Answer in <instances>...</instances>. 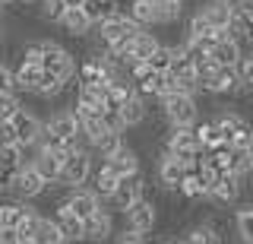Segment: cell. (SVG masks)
<instances>
[{"label":"cell","mask_w":253,"mask_h":244,"mask_svg":"<svg viewBox=\"0 0 253 244\" xmlns=\"http://www.w3.org/2000/svg\"><path fill=\"white\" fill-rule=\"evenodd\" d=\"M42 70L51 76H57L63 80L67 86H76V57L70 48H63L60 42H54V38H42Z\"/></svg>","instance_id":"1"},{"label":"cell","mask_w":253,"mask_h":244,"mask_svg":"<svg viewBox=\"0 0 253 244\" xmlns=\"http://www.w3.org/2000/svg\"><path fill=\"white\" fill-rule=\"evenodd\" d=\"M158 105H162V114L168 121V127H196V121H200V101H196V96L168 92V96L158 98Z\"/></svg>","instance_id":"2"},{"label":"cell","mask_w":253,"mask_h":244,"mask_svg":"<svg viewBox=\"0 0 253 244\" xmlns=\"http://www.w3.org/2000/svg\"><path fill=\"white\" fill-rule=\"evenodd\" d=\"M92 171H95V155L92 149L79 146V149H70V155L63 159V171H60V181L51 187H83L92 181Z\"/></svg>","instance_id":"3"},{"label":"cell","mask_w":253,"mask_h":244,"mask_svg":"<svg viewBox=\"0 0 253 244\" xmlns=\"http://www.w3.org/2000/svg\"><path fill=\"white\" fill-rule=\"evenodd\" d=\"M126 76H130L133 89L139 92L142 98H162L168 96V73H158V70H152L146 64V60H136V64L126 67Z\"/></svg>","instance_id":"4"},{"label":"cell","mask_w":253,"mask_h":244,"mask_svg":"<svg viewBox=\"0 0 253 244\" xmlns=\"http://www.w3.org/2000/svg\"><path fill=\"white\" fill-rule=\"evenodd\" d=\"M44 127L51 130V133H57V137H60L70 149L85 146V143H83V124H79V117H76V111H73V105L51 111V114L44 117ZM85 149H89V146H85Z\"/></svg>","instance_id":"5"},{"label":"cell","mask_w":253,"mask_h":244,"mask_svg":"<svg viewBox=\"0 0 253 244\" xmlns=\"http://www.w3.org/2000/svg\"><path fill=\"white\" fill-rule=\"evenodd\" d=\"M200 89L209 92V96H241L244 86L241 76H237V67H212L200 76Z\"/></svg>","instance_id":"6"},{"label":"cell","mask_w":253,"mask_h":244,"mask_svg":"<svg viewBox=\"0 0 253 244\" xmlns=\"http://www.w3.org/2000/svg\"><path fill=\"white\" fill-rule=\"evenodd\" d=\"M139 29H142V26H136V22H133V16L126 13V6H124L117 16H111V19L101 22V26H95V32H98L101 48H114L117 42H126V38H133Z\"/></svg>","instance_id":"7"},{"label":"cell","mask_w":253,"mask_h":244,"mask_svg":"<svg viewBox=\"0 0 253 244\" xmlns=\"http://www.w3.org/2000/svg\"><path fill=\"white\" fill-rule=\"evenodd\" d=\"M47 187L51 184H47L32 165H22V168H16V175H13L10 196H16V200H22V203H32V200H38V196H44Z\"/></svg>","instance_id":"8"},{"label":"cell","mask_w":253,"mask_h":244,"mask_svg":"<svg viewBox=\"0 0 253 244\" xmlns=\"http://www.w3.org/2000/svg\"><path fill=\"white\" fill-rule=\"evenodd\" d=\"M142 196H149V184H146V175L136 171V175L121 178V184H117L114 194H111L108 206H111V212H124V209H130L136 200H142Z\"/></svg>","instance_id":"9"},{"label":"cell","mask_w":253,"mask_h":244,"mask_svg":"<svg viewBox=\"0 0 253 244\" xmlns=\"http://www.w3.org/2000/svg\"><path fill=\"white\" fill-rule=\"evenodd\" d=\"M121 219H124L126 228H136L142 235H152L155 225H158V203L152 196H142V200H136L130 209L121 212Z\"/></svg>","instance_id":"10"},{"label":"cell","mask_w":253,"mask_h":244,"mask_svg":"<svg viewBox=\"0 0 253 244\" xmlns=\"http://www.w3.org/2000/svg\"><path fill=\"white\" fill-rule=\"evenodd\" d=\"M184 175H187L184 162L174 159L168 149H162V152H158V159H155V181H158V187H162V191H168V194H177Z\"/></svg>","instance_id":"11"},{"label":"cell","mask_w":253,"mask_h":244,"mask_svg":"<svg viewBox=\"0 0 253 244\" xmlns=\"http://www.w3.org/2000/svg\"><path fill=\"white\" fill-rule=\"evenodd\" d=\"M114 212H111L108 206H101L98 212H92L89 219L83 222V238L85 244H108L111 238H114Z\"/></svg>","instance_id":"12"},{"label":"cell","mask_w":253,"mask_h":244,"mask_svg":"<svg viewBox=\"0 0 253 244\" xmlns=\"http://www.w3.org/2000/svg\"><path fill=\"white\" fill-rule=\"evenodd\" d=\"M60 203H63L67 209H73L76 216L83 219V222L92 216V212H98L101 206H105V200H101V196L95 194L89 184H83V187H70V191H67V196H63Z\"/></svg>","instance_id":"13"},{"label":"cell","mask_w":253,"mask_h":244,"mask_svg":"<svg viewBox=\"0 0 253 244\" xmlns=\"http://www.w3.org/2000/svg\"><path fill=\"white\" fill-rule=\"evenodd\" d=\"M244 181L247 178L234 175V171L221 175L209 191V203H215V206H234V203L241 200V194H244Z\"/></svg>","instance_id":"14"},{"label":"cell","mask_w":253,"mask_h":244,"mask_svg":"<svg viewBox=\"0 0 253 244\" xmlns=\"http://www.w3.org/2000/svg\"><path fill=\"white\" fill-rule=\"evenodd\" d=\"M13 127H16V137H19V143H26V146H32V143H38V137H42V130H44V121L38 117L32 108H26L22 105L19 111L13 114Z\"/></svg>","instance_id":"15"},{"label":"cell","mask_w":253,"mask_h":244,"mask_svg":"<svg viewBox=\"0 0 253 244\" xmlns=\"http://www.w3.org/2000/svg\"><path fill=\"white\" fill-rule=\"evenodd\" d=\"M180 244H221L225 241V228L215 219H203V222L190 225L184 232V238H177Z\"/></svg>","instance_id":"16"},{"label":"cell","mask_w":253,"mask_h":244,"mask_svg":"<svg viewBox=\"0 0 253 244\" xmlns=\"http://www.w3.org/2000/svg\"><path fill=\"white\" fill-rule=\"evenodd\" d=\"M70 152H51V149H38V155L32 159V168L42 175L47 184H57L60 181V171H63V159Z\"/></svg>","instance_id":"17"},{"label":"cell","mask_w":253,"mask_h":244,"mask_svg":"<svg viewBox=\"0 0 253 244\" xmlns=\"http://www.w3.org/2000/svg\"><path fill=\"white\" fill-rule=\"evenodd\" d=\"M177 196H184V200H190V203L209 200V178H206L203 165L184 175V181H180V187H177Z\"/></svg>","instance_id":"18"},{"label":"cell","mask_w":253,"mask_h":244,"mask_svg":"<svg viewBox=\"0 0 253 244\" xmlns=\"http://www.w3.org/2000/svg\"><path fill=\"white\" fill-rule=\"evenodd\" d=\"M225 35L237 38L241 45H253V6L250 3H234V16Z\"/></svg>","instance_id":"19"},{"label":"cell","mask_w":253,"mask_h":244,"mask_svg":"<svg viewBox=\"0 0 253 244\" xmlns=\"http://www.w3.org/2000/svg\"><path fill=\"white\" fill-rule=\"evenodd\" d=\"M234 3H237V0H206V3L200 6V13L209 19L212 29H218V32H228V26H231V16H234Z\"/></svg>","instance_id":"20"},{"label":"cell","mask_w":253,"mask_h":244,"mask_svg":"<svg viewBox=\"0 0 253 244\" xmlns=\"http://www.w3.org/2000/svg\"><path fill=\"white\" fill-rule=\"evenodd\" d=\"M117 184H121V175H117V171L111 168L108 162H101V159H98V165H95V171H92L89 187H92V191L108 203V200H111V194L117 191Z\"/></svg>","instance_id":"21"},{"label":"cell","mask_w":253,"mask_h":244,"mask_svg":"<svg viewBox=\"0 0 253 244\" xmlns=\"http://www.w3.org/2000/svg\"><path fill=\"white\" fill-rule=\"evenodd\" d=\"M60 29H63L70 38H85V35L95 32V22L89 19V13H85L83 6H70L67 16L60 19Z\"/></svg>","instance_id":"22"},{"label":"cell","mask_w":253,"mask_h":244,"mask_svg":"<svg viewBox=\"0 0 253 244\" xmlns=\"http://www.w3.org/2000/svg\"><path fill=\"white\" fill-rule=\"evenodd\" d=\"M54 222L60 225V232L67 235L70 244H85V238H83V219H79L73 209H67L63 203H57V206H54Z\"/></svg>","instance_id":"23"},{"label":"cell","mask_w":253,"mask_h":244,"mask_svg":"<svg viewBox=\"0 0 253 244\" xmlns=\"http://www.w3.org/2000/svg\"><path fill=\"white\" fill-rule=\"evenodd\" d=\"M209 57L215 60L218 67H237V60L244 57V45L237 42V38H231V35H221L215 42V48L209 51Z\"/></svg>","instance_id":"24"},{"label":"cell","mask_w":253,"mask_h":244,"mask_svg":"<svg viewBox=\"0 0 253 244\" xmlns=\"http://www.w3.org/2000/svg\"><path fill=\"white\" fill-rule=\"evenodd\" d=\"M117 111H121V121H124V127H126V130H133V127H142V124H146V117H149L146 98H142L139 92H133V96L126 98L124 105L117 108Z\"/></svg>","instance_id":"25"},{"label":"cell","mask_w":253,"mask_h":244,"mask_svg":"<svg viewBox=\"0 0 253 244\" xmlns=\"http://www.w3.org/2000/svg\"><path fill=\"white\" fill-rule=\"evenodd\" d=\"M101 162H108V165H111V168H114V171H117L121 178H126V175H136V171H142L139 152H136L133 146H126V143H124L121 149H117V152L111 155V159H101Z\"/></svg>","instance_id":"26"},{"label":"cell","mask_w":253,"mask_h":244,"mask_svg":"<svg viewBox=\"0 0 253 244\" xmlns=\"http://www.w3.org/2000/svg\"><path fill=\"white\" fill-rule=\"evenodd\" d=\"M13 76H16V92L35 96V89H38V83H42L44 70L35 67V64H26V60H19V64L13 67Z\"/></svg>","instance_id":"27"},{"label":"cell","mask_w":253,"mask_h":244,"mask_svg":"<svg viewBox=\"0 0 253 244\" xmlns=\"http://www.w3.org/2000/svg\"><path fill=\"white\" fill-rule=\"evenodd\" d=\"M76 83H83V86H101V83H108V76H105V67H101L98 51L89 54V57L83 60V67H79V73H76Z\"/></svg>","instance_id":"28"},{"label":"cell","mask_w":253,"mask_h":244,"mask_svg":"<svg viewBox=\"0 0 253 244\" xmlns=\"http://www.w3.org/2000/svg\"><path fill=\"white\" fill-rule=\"evenodd\" d=\"M29 206L32 203H22V200H16V196L0 200V228H19V222H22V216H26Z\"/></svg>","instance_id":"29"},{"label":"cell","mask_w":253,"mask_h":244,"mask_svg":"<svg viewBox=\"0 0 253 244\" xmlns=\"http://www.w3.org/2000/svg\"><path fill=\"white\" fill-rule=\"evenodd\" d=\"M83 10L89 13V19L95 22V26H101L105 19L117 16V13H121L124 6H121V0H85V3H83Z\"/></svg>","instance_id":"30"},{"label":"cell","mask_w":253,"mask_h":244,"mask_svg":"<svg viewBox=\"0 0 253 244\" xmlns=\"http://www.w3.org/2000/svg\"><path fill=\"white\" fill-rule=\"evenodd\" d=\"M32 241H35V244H70L67 235L60 232V225L54 222V216H42V222H38Z\"/></svg>","instance_id":"31"},{"label":"cell","mask_w":253,"mask_h":244,"mask_svg":"<svg viewBox=\"0 0 253 244\" xmlns=\"http://www.w3.org/2000/svg\"><path fill=\"white\" fill-rule=\"evenodd\" d=\"M126 13H130L133 22L142 26V29L155 26V3L152 0H130V3H126Z\"/></svg>","instance_id":"32"},{"label":"cell","mask_w":253,"mask_h":244,"mask_svg":"<svg viewBox=\"0 0 253 244\" xmlns=\"http://www.w3.org/2000/svg\"><path fill=\"white\" fill-rule=\"evenodd\" d=\"M158 35H152L149 29H139L136 35H133V60H149L158 48Z\"/></svg>","instance_id":"33"},{"label":"cell","mask_w":253,"mask_h":244,"mask_svg":"<svg viewBox=\"0 0 253 244\" xmlns=\"http://www.w3.org/2000/svg\"><path fill=\"white\" fill-rule=\"evenodd\" d=\"M234 232L241 244H253V203L234 209Z\"/></svg>","instance_id":"34"},{"label":"cell","mask_w":253,"mask_h":244,"mask_svg":"<svg viewBox=\"0 0 253 244\" xmlns=\"http://www.w3.org/2000/svg\"><path fill=\"white\" fill-rule=\"evenodd\" d=\"M196 140H200V149L206 152V149H215V146H221V133H218V124L212 121H196Z\"/></svg>","instance_id":"35"},{"label":"cell","mask_w":253,"mask_h":244,"mask_svg":"<svg viewBox=\"0 0 253 244\" xmlns=\"http://www.w3.org/2000/svg\"><path fill=\"white\" fill-rule=\"evenodd\" d=\"M121 146H124V133H111L108 130L105 137H98L92 143V155H95V159H111Z\"/></svg>","instance_id":"36"},{"label":"cell","mask_w":253,"mask_h":244,"mask_svg":"<svg viewBox=\"0 0 253 244\" xmlns=\"http://www.w3.org/2000/svg\"><path fill=\"white\" fill-rule=\"evenodd\" d=\"M67 10H70V6L63 3V0H42V3H38V13H42V19L51 22V26H60V19L67 16Z\"/></svg>","instance_id":"37"},{"label":"cell","mask_w":253,"mask_h":244,"mask_svg":"<svg viewBox=\"0 0 253 244\" xmlns=\"http://www.w3.org/2000/svg\"><path fill=\"white\" fill-rule=\"evenodd\" d=\"M152 70H158V73H168L171 70V64H174V45H158L155 48V54L146 60Z\"/></svg>","instance_id":"38"},{"label":"cell","mask_w":253,"mask_h":244,"mask_svg":"<svg viewBox=\"0 0 253 244\" xmlns=\"http://www.w3.org/2000/svg\"><path fill=\"white\" fill-rule=\"evenodd\" d=\"M0 165H3V168H10V171L22 168V165H26L22 146H19V143H13V146H0Z\"/></svg>","instance_id":"39"},{"label":"cell","mask_w":253,"mask_h":244,"mask_svg":"<svg viewBox=\"0 0 253 244\" xmlns=\"http://www.w3.org/2000/svg\"><path fill=\"white\" fill-rule=\"evenodd\" d=\"M231 171L241 175V178H247L253 171V152H250V149H234V152H231Z\"/></svg>","instance_id":"40"},{"label":"cell","mask_w":253,"mask_h":244,"mask_svg":"<svg viewBox=\"0 0 253 244\" xmlns=\"http://www.w3.org/2000/svg\"><path fill=\"white\" fill-rule=\"evenodd\" d=\"M22 108V98H19V92H3L0 96V124H6V121H13V114Z\"/></svg>","instance_id":"41"},{"label":"cell","mask_w":253,"mask_h":244,"mask_svg":"<svg viewBox=\"0 0 253 244\" xmlns=\"http://www.w3.org/2000/svg\"><path fill=\"white\" fill-rule=\"evenodd\" d=\"M38 222H42V212H38L35 206H29L26 209V216H22V222H19V238L22 241H32V235H35V228H38Z\"/></svg>","instance_id":"42"},{"label":"cell","mask_w":253,"mask_h":244,"mask_svg":"<svg viewBox=\"0 0 253 244\" xmlns=\"http://www.w3.org/2000/svg\"><path fill=\"white\" fill-rule=\"evenodd\" d=\"M237 76H241V86L247 96H253V54H244L237 60Z\"/></svg>","instance_id":"43"},{"label":"cell","mask_w":253,"mask_h":244,"mask_svg":"<svg viewBox=\"0 0 253 244\" xmlns=\"http://www.w3.org/2000/svg\"><path fill=\"white\" fill-rule=\"evenodd\" d=\"M111 244H152L149 241V235H142V232H136V228H117L114 232V238H111Z\"/></svg>","instance_id":"44"},{"label":"cell","mask_w":253,"mask_h":244,"mask_svg":"<svg viewBox=\"0 0 253 244\" xmlns=\"http://www.w3.org/2000/svg\"><path fill=\"white\" fill-rule=\"evenodd\" d=\"M19 60H26V64H35V67H42V38H38V42H26V45H22V51H19Z\"/></svg>","instance_id":"45"},{"label":"cell","mask_w":253,"mask_h":244,"mask_svg":"<svg viewBox=\"0 0 253 244\" xmlns=\"http://www.w3.org/2000/svg\"><path fill=\"white\" fill-rule=\"evenodd\" d=\"M101 121H105V127H108L111 133H126V127H124L121 111H117V108H108V111L101 114Z\"/></svg>","instance_id":"46"},{"label":"cell","mask_w":253,"mask_h":244,"mask_svg":"<svg viewBox=\"0 0 253 244\" xmlns=\"http://www.w3.org/2000/svg\"><path fill=\"white\" fill-rule=\"evenodd\" d=\"M3 92H16V76H13V67L0 60V96Z\"/></svg>","instance_id":"47"},{"label":"cell","mask_w":253,"mask_h":244,"mask_svg":"<svg viewBox=\"0 0 253 244\" xmlns=\"http://www.w3.org/2000/svg\"><path fill=\"white\" fill-rule=\"evenodd\" d=\"M13 143H19V137H16V127H13L10 121L0 124V146H13Z\"/></svg>","instance_id":"48"},{"label":"cell","mask_w":253,"mask_h":244,"mask_svg":"<svg viewBox=\"0 0 253 244\" xmlns=\"http://www.w3.org/2000/svg\"><path fill=\"white\" fill-rule=\"evenodd\" d=\"M13 175H16V171H10V168H3V165H0V196H6V194H10Z\"/></svg>","instance_id":"49"},{"label":"cell","mask_w":253,"mask_h":244,"mask_svg":"<svg viewBox=\"0 0 253 244\" xmlns=\"http://www.w3.org/2000/svg\"><path fill=\"white\" fill-rule=\"evenodd\" d=\"M0 244H22L16 228H0Z\"/></svg>","instance_id":"50"},{"label":"cell","mask_w":253,"mask_h":244,"mask_svg":"<svg viewBox=\"0 0 253 244\" xmlns=\"http://www.w3.org/2000/svg\"><path fill=\"white\" fill-rule=\"evenodd\" d=\"M13 3H19V6H38L42 0H13Z\"/></svg>","instance_id":"51"},{"label":"cell","mask_w":253,"mask_h":244,"mask_svg":"<svg viewBox=\"0 0 253 244\" xmlns=\"http://www.w3.org/2000/svg\"><path fill=\"white\" fill-rule=\"evenodd\" d=\"M152 244H180L177 238H162V241H152Z\"/></svg>","instance_id":"52"},{"label":"cell","mask_w":253,"mask_h":244,"mask_svg":"<svg viewBox=\"0 0 253 244\" xmlns=\"http://www.w3.org/2000/svg\"><path fill=\"white\" fill-rule=\"evenodd\" d=\"M63 3H67V6H83L85 0H63Z\"/></svg>","instance_id":"53"},{"label":"cell","mask_w":253,"mask_h":244,"mask_svg":"<svg viewBox=\"0 0 253 244\" xmlns=\"http://www.w3.org/2000/svg\"><path fill=\"white\" fill-rule=\"evenodd\" d=\"M0 45H3V22H0Z\"/></svg>","instance_id":"54"},{"label":"cell","mask_w":253,"mask_h":244,"mask_svg":"<svg viewBox=\"0 0 253 244\" xmlns=\"http://www.w3.org/2000/svg\"><path fill=\"white\" fill-rule=\"evenodd\" d=\"M22 244H35V241H22Z\"/></svg>","instance_id":"55"},{"label":"cell","mask_w":253,"mask_h":244,"mask_svg":"<svg viewBox=\"0 0 253 244\" xmlns=\"http://www.w3.org/2000/svg\"><path fill=\"white\" fill-rule=\"evenodd\" d=\"M250 152H253V140H250Z\"/></svg>","instance_id":"56"},{"label":"cell","mask_w":253,"mask_h":244,"mask_svg":"<svg viewBox=\"0 0 253 244\" xmlns=\"http://www.w3.org/2000/svg\"><path fill=\"white\" fill-rule=\"evenodd\" d=\"M250 54H253V45H250Z\"/></svg>","instance_id":"57"}]
</instances>
